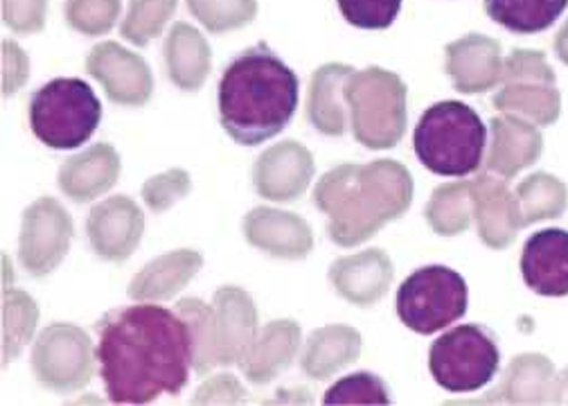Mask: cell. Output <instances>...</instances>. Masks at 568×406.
Returning <instances> with one entry per match:
<instances>
[{
	"label": "cell",
	"instance_id": "1",
	"mask_svg": "<svg viewBox=\"0 0 568 406\" xmlns=\"http://www.w3.org/2000/svg\"><path fill=\"white\" fill-rule=\"evenodd\" d=\"M95 327V359L111 402L148 404L187 386L192 336L176 309L129 305L106 312Z\"/></svg>",
	"mask_w": 568,
	"mask_h": 406
},
{
	"label": "cell",
	"instance_id": "2",
	"mask_svg": "<svg viewBox=\"0 0 568 406\" xmlns=\"http://www.w3.org/2000/svg\"><path fill=\"white\" fill-rule=\"evenodd\" d=\"M413 201L406 165L379 159L368 165H338L314 187L316 209L329 217L327 233L343 248L359 246L399 220Z\"/></svg>",
	"mask_w": 568,
	"mask_h": 406
},
{
	"label": "cell",
	"instance_id": "3",
	"mask_svg": "<svg viewBox=\"0 0 568 406\" xmlns=\"http://www.w3.org/2000/svg\"><path fill=\"white\" fill-rule=\"evenodd\" d=\"M298 78L264 41L237 54L220 80L224 131L237 145H262L287 129L298 109Z\"/></svg>",
	"mask_w": 568,
	"mask_h": 406
},
{
	"label": "cell",
	"instance_id": "4",
	"mask_svg": "<svg viewBox=\"0 0 568 406\" xmlns=\"http://www.w3.org/2000/svg\"><path fill=\"white\" fill-rule=\"evenodd\" d=\"M487 126L465 102H438L426 109L413 133L419 163L440 176L474 174L485 154Z\"/></svg>",
	"mask_w": 568,
	"mask_h": 406
},
{
	"label": "cell",
	"instance_id": "5",
	"mask_svg": "<svg viewBox=\"0 0 568 406\" xmlns=\"http://www.w3.org/2000/svg\"><path fill=\"white\" fill-rule=\"evenodd\" d=\"M354 139L368 150H393L406 131V84L386 68L354 71L345 87Z\"/></svg>",
	"mask_w": 568,
	"mask_h": 406
},
{
	"label": "cell",
	"instance_id": "6",
	"mask_svg": "<svg viewBox=\"0 0 568 406\" xmlns=\"http://www.w3.org/2000/svg\"><path fill=\"white\" fill-rule=\"evenodd\" d=\"M102 120L95 91L80 78H57L30 100V126L50 150H78L89 143Z\"/></svg>",
	"mask_w": 568,
	"mask_h": 406
},
{
	"label": "cell",
	"instance_id": "7",
	"mask_svg": "<svg viewBox=\"0 0 568 406\" xmlns=\"http://www.w3.org/2000/svg\"><path fill=\"white\" fill-rule=\"evenodd\" d=\"M501 366L496 336L476 323L456 325L438 336L429 351V371L449 393H474L487 386Z\"/></svg>",
	"mask_w": 568,
	"mask_h": 406
},
{
	"label": "cell",
	"instance_id": "8",
	"mask_svg": "<svg viewBox=\"0 0 568 406\" xmlns=\"http://www.w3.org/2000/svg\"><path fill=\"white\" fill-rule=\"evenodd\" d=\"M395 309L408 329L424 336L436 334L465 316L467 283L449 266H422L397 290Z\"/></svg>",
	"mask_w": 568,
	"mask_h": 406
},
{
	"label": "cell",
	"instance_id": "9",
	"mask_svg": "<svg viewBox=\"0 0 568 406\" xmlns=\"http://www.w3.org/2000/svg\"><path fill=\"white\" fill-rule=\"evenodd\" d=\"M501 91L494 95V109L526 118L535 124H555L561 111L557 78L544 52L515 50L504 63Z\"/></svg>",
	"mask_w": 568,
	"mask_h": 406
},
{
	"label": "cell",
	"instance_id": "10",
	"mask_svg": "<svg viewBox=\"0 0 568 406\" xmlns=\"http://www.w3.org/2000/svg\"><path fill=\"white\" fill-rule=\"evenodd\" d=\"M93 344L87 329L73 323L48 325L32 348L34 377L54 393H75L93 377Z\"/></svg>",
	"mask_w": 568,
	"mask_h": 406
},
{
	"label": "cell",
	"instance_id": "11",
	"mask_svg": "<svg viewBox=\"0 0 568 406\" xmlns=\"http://www.w3.org/2000/svg\"><path fill=\"white\" fill-rule=\"evenodd\" d=\"M70 240H73V220L52 196L37 199L23 213L19 235L21 266L34 278H43L63 262Z\"/></svg>",
	"mask_w": 568,
	"mask_h": 406
},
{
	"label": "cell",
	"instance_id": "12",
	"mask_svg": "<svg viewBox=\"0 0 568 406\" xmlns=\"http://www.w3.org/2000/svg\"><path fill=\"white\" fill-rule=\"evenodd\" d=\"M87 71L120 106H142L154 93V78L145 59L115 41H104L91 50Z\"/></svg>",
	"mask_w": 568,
	"mask_h": 406
},
{
	"label": "cell",
	"instance_id": "13",
	"mask_svg": "<svg viewBox=\"0 0 568 406\" xmlns=\"http://www.w3.org/2000/svg\"><path fill=\"white\" fill-rule=\"evenodd\" d=\"M142 233H145V215L126 194L100 201L87 220V235L93 251L109 262H124L133 255Z\"/></svg>",
	"mask_w": 568,
	"mask_h": 406
},
{
	"label": "cell",
	"instance_id": "14",
	"mask_svg": "<svg viewBox=\"0 0 568 406\" xmlns=\"http://www.w3.org/2000/svg\"><path fill=\"white\" fill-rule=\"evenodd\" d=\"M314 172V156L305 145L296 141L275 143L255 161L253 187L275 203L296 201L307 192Z\"/></svg>",
	"mask_w": 568,
	"mask_h": 406
},
{
	"label": "cell",
	"instance_id": "15",
	"mask_svg": "<svg viewBox=\"0 0 568 406\" xmlns=\"http://www.w3.org/2000/svg\"><path fill=\"white\" fill-rule=\"evenodd\" d=\"M445 71L454 89L465 95L487 93L504 78L501 43L485 34H467L445 48Z\"/></svg>",
	"mask_w": 568,
	"mask_h": 406
},
{
	"label": "cell",
	"instance_id": "16",
	"mask_svg": "<svg viewBox=\"0 0 568 406\" xmlns=\"http://www.w3.org/2000/svg\"><path fill=\"white\" fill-rule=\"evenodd\" d=\"M471 196L474 220L483 244L494 251L508 248L526 226L517 194L510 192L504 179L480 174L471 181Z\"/></svg>",
	"mask_w": 568,
	"mask_h": 406
},
{
	"label": "cell",
	"instance_id": "17",
	"mask_svg": "<svg viewBox=\"0 0 568 406\" xmlns=\"http://www.w3.org/2000/svg\"><path fill=\"white\" fill-rule=\"evenodd\" d=\"M393 260L382 248L338 257L329 268V283L336 294L359 307H371L382 301L393 285Z\"/></svg>",
	"mask_w": 568,
	"mask_h": 406
},
{
	"label": "cell",
	"instance_id": "18",
	"mask_svg": "<svg viewBox=\"0 0 568 406\" xmlns=\"http://www.w3.org/2000/svg\"><path fill=\"white\" fill-rule=\"evenodd\" d=\"M244 235L257 251L282 260H305L314 248V233L303 217L268 206L244 217Z\"/></svg>",
	"mask_w": 568,
	"mask_h": 406
},
{
	"label": "cell",
	"instance_id": "19",
	"mask_svg": "<svg viewBox=\"0 0 568 406\" xmlns=\"http://www.w3.org/2000/svg\"><path fill=\"white\" fill-rule=\"evenodd\" d=\"M521 276L539 296H568V231L546 229L530 235L521 253Z\"/></svg>",
	"mask_w": 568,
	"mask_h": 406
},
{
	"label": "cell",
	"instance_id": "20",
	"mask_svg": "<svg viewBox=\"0 0 568 406\" xmlns=\"http://www.w3.org/2000/svg\"><path fill=\"white\" fill-rule=\"evenodd\" d=\"M544 141L539 129L519 115L506 113L491 120V143L485 165L491 174L513 179L535 165L541 156Z\"/></svg>",
	"mask_w": 568,
	"mask_h": 406
},
{
	"label": "cell",
	"instance_id": "21",
	"mask_svg": "<svg viewBox=\"0 0 568 406\" xmlns=\"http://www.w3.org/2000/svg\"><path fill=\"white\" fill-rule=\"evenodd\" d=\"M303 332L296 321H271L266 323L246 355L240 359L244 377L257 386L273 382L282 371H287L298 355Z\"/></svg>",
	"mask_w": 568,
	"mask_h": 406
},
{
	"label": "cell",
	"instance_id": "22",
	"mask_svg": "<svg viewBox=\"0 0 568 406\" xmlns=\"http://www.w3.org/2000/svg\"><path fill=\"white\" fill-rule=\"evenodd\" d=\"M217 318V346L222 366L240 364L257 336V307L242 287L226 285L212 298Z\"/></svg>",
	"mask_w": 568,
	"mask_h": 406
},
{
	"label": "cell",
	"instance_id": "23",
	"mask_svg": "<svg viewBox=\"0 0 568 406\" xmlns=\"http://www.w3.org/2000/svg\"><path fill=\"white\" fill-rule=\"evenodd\" d=\"M203 266V257L192 248H176L154 257L142 266L129 283V298L138 303L170 301L185 290Z\"/></svg>",
	"mask_w": 568,
	"mask_h": 406
},
{
	"label": "cell",
	"instance_id": "24",
	"mask_svg": "<svg viewBox=\"0 0 568 406\" xmlns=\"http://www.w3.org/2000/svg\"><path fill=\"white\" fill-rule=\"evenodd\" d=\"M120 170V154L111 145L98 143L61 165L59 187L75 203H89L118 183Z\"/></svg>",
	"mask_w": 568,
	"mask_h": 406
},
{
	"label": "cell",
	"instance_id": "25",
	"mask_svg": "<svg viewBox=\"0 0 568 406\" xmlns=\"http://www.w3.org/2000/svg\"><path fill=\"white\" fill-rule=\"evenodd\" d=\"M357 68L345 63H323L310 82L307 118L323 135H343L349 122L345 87Z\"/></svg>",
	"mask_w": 568,
	"mask_h": 406
},
{
	"label": "cell",
	"instance_id": "26",
	"mask_svg": "<svg viewBox=\"0 0 568 406\" xmlns=\"http://www.w3.org/2000/svg\"><path fill=\"white\" fill-rule=\"evenodd\" d=\"M362 355V334L349 325H325L310 334L303 351V371L312 379H327Z\"/></svg>",
	"mask_w": 568,
	"mask_h": 406
},
{
	"label": "cell",
	"instance_id": "27",
	"mask_svg": "<svg viewBox=\"0 0 568 406\" xmlns=\"http://www.w3.org/2000/svg\"><path fill=\"white\" fill-rule=\"evenodd\" d=\"M165 63L174 87L194 93L212 71L210 43L190 23H176L165 41Z\"/></svg>",
	"mask_w": 568,
	"mask_h": 406
},
{
	"label": "cell",
	"instance_id": "28",
	"mask_svg": "<svg viewBox=\"0 0 568 406\" xmlns=\"http://www.w3.org/2000/svg\"><path fill=\"white\" fill-rule=\"evenodd\" d=\"M555 366L548 357L528 353L513 359L501 386L496 388L491 399L508 404H546L552 399Z\"/></svg>",
	"mask_w": 568,
	"mask_h": 406
},
{
	"label": "cell",
	"instance_id": "29",
	"mask_svg": "<svg viewBox=\"0 0 568 406\" xmlns=\"http://www.w3.org/2000/svg\"><path fill=\"white\" fill-rule=\"evenodd\" d=\"M487 17L513 34H539L555 26L568 0H483Z\"/></svg>",
	"mask_w": 568,
	"mask_h": 406
},
{
	"label": "cell",
	"instance_id": "30",
	"mask_svg": "<svg viewBox=\"0 0 568 406\" xmlns=\"http://www.w3.org/2000/svg\"><path fill=\"white\" fill-rule=\"evenodd\" d=\"M426 222L434 233L443 237L460 235L469 229L474 217V196L471 181L445 183L434 190L429 203H426Z\"/></svg>",
	"mask_w": 568,
	"mask_h": 406
},
{
	"label": "cell",
	"instance_id": "31",
	"mask_svg": "<svg viewBox=\"0 0 568 406\" xmlns=\"http://www.w3.org/2000/svg\"><path fill=\"white\" fill-rule=\"evenodd\" d=\"M176 312L187 323L192 336V371L196 375H205L220 362V346H217V318L215 307L205 305L199 298H183L176 305Z\"/></svg>",
	"mask_w": 568,
	"mask_h": 406
},
{
	"label": "cell",
	"instance_id": "32",
	"mask_svg": "<svg viewBox=\"0 0 568 406\" xmlns=\"http://www.w3.org/2000/svg\"><path fill=\"white\" fill-rule=\"evenodd\" d=\"M517 201L524 224L557 220L568 206L566 185L546 172H537L517 185Z\"/></svg>",
	"mask_w": 568,
	"mask_h": 406
},
{
	"label": "cell",
	"instance_id": "33",
	"mask_svg": "<svg viewBox=\"0 0 568 406\" xmlns=\"http://www.w3.org/2000/svg\"><path fill=\"white\" fill-rule=\"evenodd\" d=\"M39 307L34 298L21 290L8 287L3 294V364H10L32 342Z\"/></svg>",
	"mask_w": 568,
	"mask_h": 406
},
{
	"label": "cell",
	"instance_id": "34",
	"mask_svg": "<svg viewBox=\"0 0 568 406\" xmlns=\"http://www.w3.org/2000/svg\"><path fill=\"white\" fill-rule=\"evenodd\" d=\"M176 12V0H131L129 12L120 26V34L142 48L156 37Z\"/></svg>",
	"mask_w": 568,
	"mask_h": 406
},
{
	"label": "cell",
	"instance_id": "35",
	"mask_svg": "<svg viewBox=\"0 0 568 406\" xmlns=\"http://www.w3.org/2000/svg\"><path fill=\"white\" fill-rule=\"evenodd\" d=\"M192 17L215 34L246 28L257 17V0H187Z\"/></svg>",
	"mask_w": 568,
	"mask_h": 406
},
{
	"label": "cell",
	"instance_id": "36",
	"mask_svg": "<svg viewBox=\"0 0 568 406\" xmlns=\"http://www.w3.org/2000/svg\"><path fill=\"white\" fill-rule=\"evenodd\" d=\"M120 0H65V21L84 37H102L120 17Z\"/></svg>",
	"mask_w": 568,
	"mask_h": 406
},
{
	"label": "cell",
	"instance_id": "37",
	"mask_svg": "<svg viewBox=\"0 0 568 406\" xmlns=\"http://www.w3.org/2000/svg\"><path fill=\"white\" fill-rule=\"evenodd\" d=\"M325 404H390L388 386L375 373H354L325 390Z\"/></svg>",
	"mask_w": 568,
	"mask_h": 406
},
{
	"label": "cell",
	"instance_id": "38",
	"mask_svg": "<svg viewBox=\"0 0 568 406\" xmlns=\"http://www.w3.org/2000/svg\"><path fill=\"white\" fill-rule=\"evenodd\" d=\"M404 0H338L343 19L362 30H386L402 12Z\"/></svg>",
	"mask_w": 568,
	"mask_h": 406
},
{
	"label": "cell",
	"instance_id": "39",
	"mask_svg": "<svg viewBox=\"0 0 568 406\" xmlns=\"http://www.w3.org/2000/svg\"><path fill=\"white\" fill-rule=\"evenodd\" d=\"M190 190H192L190 174L181 168H172L163 174L148 179V183L142 185V201L148 203V209L152 213H165L174 206V203L185 199Z\"/></svg>",
	"mask_w": 568,
	"mask_h": 406
},
{
	"label": "cell",
	"instance_id": "40",
	"mask_svg": "<svg viewBox=\"0 0 568 406\" xmlns=\"http://www.w3.org/2000/svg\"><path fill=\"white\" fill-rule=\"evenodd\" d=\"M48 0H3V21L17 34H37L45 28Z\"/></svg>",
	"mask_w": 568,
	"mask_h": 406
},
{
	"label": "cell",
	"instance_id": "41",
	"mask_svg": "<svg viewBox=\"0 0 568 406\" xmlns=\"http://www.w3.org/2000/svg\"><path fill=\"white\" fill-rule=\"evenodd\" d=\"M246 388L235 379V375H215L201 384L194 393V404H242L246 402Z\"/></svg>",
	"mask_w": 568,
	"mask_h": 406
},
{
	"label": "cell",
	"instance_id": "42",
	"mask_svg": "<svg viewBox=\"0 0 568 406\" xmlns=\"http://www.w3.org/2000/svg\"><path fill=\"white\" fill-rule=\"evenodd\" d=\"M30 78V59L28 54L14 43H3V95H14Z\"/></svg>",
	"mask_w": 568,
	"mask_h": 406
},
{
	"label": "cell",
	"instance_id": "43",
	"mask_svg": "<svg viewBox=\"0 0 568 406\" xmlns=\"http://www.w3.org/2000/svg\"><path fill=\"white\" fill-rule=\"evenodd\" d=\"M552 404H568V368L561 371L555 377V386H552Z\"/></svg>",
	"mask_w": 568,
	"mask_h": 406
},
{
	"label": "cell",
	"instance_id": "44",
	"mask_svg": "<svg viewBox=\"0 0 568 406\" xmlns=\"http://www.w3.org/2000/svg\"><path fill=\"white\" fill-rule=\"evenodd\" d=\"M555 54H557V59L561 63L568 65V19H566V23L561 26V30L555 37Z\"/></svg>",
	"mask_w": 568,
	"mask_h": 406
}]
</instances>
